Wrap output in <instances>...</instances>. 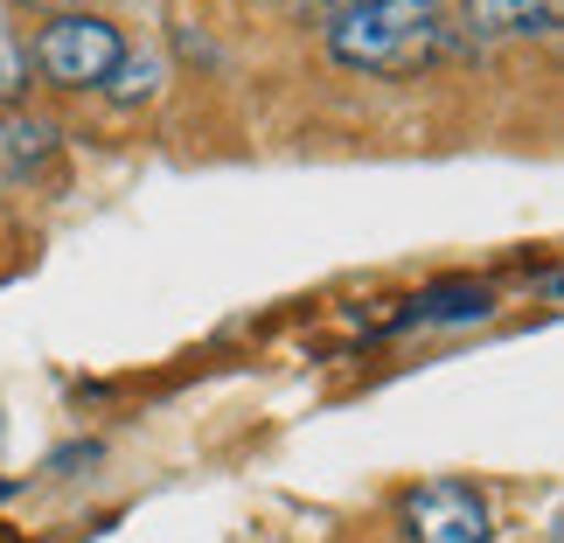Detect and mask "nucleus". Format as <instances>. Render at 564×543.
Here are the masks:
<instances>
[{
  "label": "nucleus",
  "mask_w": 564,
  "mask_h": 543,
  "mask_svg": "<svg viewBox=\"0 0 564 543\" xmlns=\"http://www.w3.org/2000/svg\"><path fill=\"white\" fill-rule=\"evenodd\" d=\"M446 0H356L328 21V56L356 77H419L440 56H453Z\"/></svg>",
  "instance_id": "1"
},
{
  "label": "nucleus",
  "mask_w": 564,
  "mask_h": 543,
  "mask_svg": "<svg viewBox=\"0 0 564 543\" xmlns=\"http://www.w3.org/2000/svg\"><path fill=\"white\" fill-rule=\"evenodd\" d=\"M293 8H300V14H321V21H335L341 8H356V0H293Z\"/></svg>",
  "instance_id": "7"
},
{
  "label": "nucleus",
  "mask_w": 564,
  "mask_h": 543,
  "mask_svg": "<svg viewBox=\"0 0 564 543\" xmlns=\"http://www.w3.org/2000/svg\"><path fill=\"white\" fill-rule=\"evenodd\" d=\"M488 530H495V515L481 502V488H467V481H425L404 502L411 543H488Z\"/></svg>",
  "instance_id": "3"
},
{
  "label": "nucleus",
  "mask_w": 564,
  "mask_h": 543,
  "mask_svg": "<svg viewBox=\"0 0 564 543\" xmlns=\"http://www.w3.org/2000/svg\"><path fill=\"white\" fill-rule=\"evenodd\" d=\"M126 56V35L119 21H105L91 8H56L50 21L35 29V50H29V70L56 91H105Z\"/></svg>",
  "instance_id": "2"
},
{
  "label": "nucleus",
  "mask_w": 564,
  "mask_h": 543,
  "mask_svg": "<svg viewBox=\"0 0 564 543\" xmlns=\"http://www.w3.org/2000/svg\"><path fill=\"white\" fill-rule=\"evenodd\" d=\"M460 21L474 42H544L557 35L564 0H460Z\"/></svg>",
  "instance_id": "4"
},
{
  "label": "nucleus",
  "mask_w": 564,
  "mask_h": 543,
  "mask_svg": "<svg viewBox=\"0 0 564 543\" xmlns=\"http://www.w3.org/2000/svg\"><path fill=\"white\" fill-rule=\"evenodd\" d=\"M21 105H29V50L0 21V112H21Z\"/></svg>",
  "instance_id": "6"
},
{
  "label": "nucleus",
  "mask_w": 564,
  "mask_h": 543,
  "mask_svg": "<svg viewBox=\"0 0 564 543\" xmlns=\"http://www.w3.org/2000/svg\"><path fill=\"white\" fill-rule=\"evenodd\" d=\"M50 146H56V126L50 119H35V112H8V119H0V154H8L14 167L42 161Z\"/></svg>",
  "instance_id": "5"
}]
</instances>
